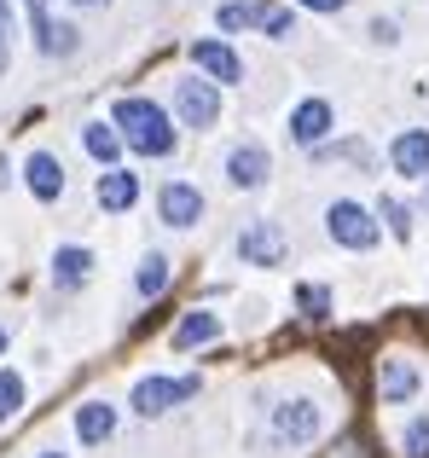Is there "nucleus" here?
I'll return each instance as SVG.
<instances>
[{
  "mask_svg": "<svg viewBox=\"0 0 429 458\" xmlns=\"http://www.w3.org/2000/svg\"><path fill=\"white\" fill-rule=\"evenodd\" d=\"M284 233L279 221H249L244 233H238V256H244V267H279L284 261Z\"/></svg>",
  "mask_w": 429,
  "mask_h": 458,
  "instance_id": "5",
  "label": "nucleus"
},
{
  "mask_svg": "<svg viewBox=\"0 0 429 458\" xmlns=\"http://www.w3.org/2000/svg\"><path fill=\"white\" fill-rule=\"evenodd\" d=\"M424 209H429V186H424Z\"/></svg>",
  "mask_w": 429,
  "mask_h": 458,
  "instance_id": "33",
  "label": "nucleus"
},
{
  "mask_svg": "<svg viewBox=\"0 0 429 458\" xmlns=\"http://www.w3.org/2000/svg\"><path fill=\"white\" fill-rule=\"evenodd\" d=\"M76 6H105V0H76Z\"/></svg>",
  "mask_w": 429,
  "mask_h": 458,
  "instance_id": "30",
  "label": "nucleus"
},
{
  "mask_svg": "<svg viewBox=\"0 0 429 458\" xmlns=\"http://www.w3.org/2000/svg\"><path fill=\"white\" fill-rule=\"evenodd\" d=\"M111 123H116V134H122L128 146L146 151V157H169V151H174V123H169V111H163L157 99H139V93H128V99H116Z\"/></svg>",
  "mask_w": 429,
  "mask_h": 458,
  "instance_id": "1",
  "label": "nucleus"
},
{
  "mask_svg": "<svg viewBox=\"0 0 429 458\" xmlns=\"http://www.w3.org/2000/svg\"><path fill=\"white\" fill-rule=\"evenodd\" d=\"M261 30H267L273 41H284V35H296V18H290V12L279 6V12H267V23H261Z\"/></svg>",
  "mask_w": 429,
  "mask_h": 458,
  "instance_id": "27",
  "label": "nucleus"
},
{
  "mask_svg": "<svg viewBox=\"0 0 429 458\" xmlns=\"http://www.w3.org/2000/svg\"><path fill=\"white\" fill-rule=\"evenodd\" d=\"M12 30H18V18H12V0H0V70L12 64Z\"/></svg>",
  "mask_w": 429,
  "mask_h": 458,
  "instance_id": "26",
  "label": "nucleus"
},
{
  "mask_svg": "<svg viewBox=\"0 0 429 458\" xmlns=\"http://www.w3.org/2000/svg\"><path fill=\"white\" fill-rule=\"evenodd\" d=\"M23 180H29V191H35L41 203H53L58 191H64V163H58L53 151H35L29 163H23Z\"/></svg>",
  "mask_w": 429,
  "mask_h": 458,
  "instance_id": "14",
  "label": "nucleus"
},
{
  "mask_svg": "<svg viewBox=\"0 0 429 458\" xmlns=\"http://www.w3.org/2000/svg\"><path fill=\"white\" fill-rule=\"evenodd\" d=\"M296 6H307V12H342L349 0H296Z\"/></svg>",
  "mask_w": 429,
  "mask_h": 458,
  "instance_id": "28",
  "label": "nucleus"
},
{
  "mask_svg": "<svg viewBox=\"0 0 429 458\" xmlns=\"http://www.w3.org/2000/svg\"><path fill=\"white\" fill-rule=\"evenodd\" d=\"M186 53H192V64L204 70L214 88H232V81H244V58H238L226 41H192Z\"/></svg>",
  "mask_w": 429,
  "mask_h": 458,
  "instance_id": "6",
  "label": "nucleus"
},
{
  "mask_svg": "<svg viewBox=\"0 0 429 458\" xmlns=\"http://www.w3.org/2000/svg\"><path fill=\"white\" fill-rule=\"evenodd\" d=\"M41 458H64V453H41Z\"/></svg>",
  "mask_w": 429,
  "mask_h": 458,
  "instance_id": "32",
  "label": "nucleus"
},
{
  "mask_svg": "<svg viewBox=\"0 0 429 458\" xmlns=\"http://www.w3.org/2000/svg\"><path fill=\"white\" fill-rule=\"evenodd\" d=\"M389 163H395V174H407V180H429V128H407V134H395Z\"/></svg>",
  "mask_w": 429,
  "mask_h": 458,
  "instance_id": "9",
  "label": "nucleus"
},
{
  "mask_svg": "<svg viewBox=\"0 0 429 458\" xmlns=\"http://www.w3.org/2000/svg\"><path fill=\"white\" fill-rule=\"evenodd\" d=\"M325 233L337 238L342 250H372L377 238H383V226H377V215L366 209V203H354V198H337L325 209Z\"/></svg>",
  "mask_w": 429,
  "mask_h": 458,
  "instance_id": "2",
  "label": "nucleus"
},
{
  "mask_svg": "<svg viewBox=\"0 0 429 458\" xmlns=\"http://www.w3.org/2000/svg\"><path fill=\"white\" fill-rule=\"evenodd\" d=\"M226 180H232L238 191H256V186H267V146H256V140L232 146V151H226Z\"/></svg>",
  "mask_w": 429,
  "mask_h": 458,
  "instance_id": "8",
  "label": "nucleus"
},
{
  "mask_svg": "<svg viewBox=\"0 0 429 458\" xmlns=\"http://www.w3.org/2000/svg\"><path fill=\"white\" fill-rule=\"evenodd\" d=\"M81 146H88V157H99V163H116L128 140L116 134V123L111 128H105V123H88V128H81Z\"/></svg>",
  "mask_w": 429,
  "mask_h": 458,
  "instance_id": "17",
  "label": "nucleus"
},
{
  "mask_svg": "<svg viewBox=\"0 0 429 458\" xmlns=\"http://www.w3.org/2000/svg\"><path fill=\"white\" fill-rule=\"evenodd\" d=\"M76 436L88 441V447L111 441V436H116V406H111V401H88V406H76Z\"/></svg>",
  "mask_w": 429,
  "mask_h": 458,
  "instance_id": "15",
  "label": "nucleus"
},
{
  "mask_svg": "<svg viewBox=\"0 0 429 458\" xmlns=\"http://www.w3.org/2000/svg\"><path fill=\"white\" fill-rule=\"evenodd\" d=\"M174 111H181L186 128H209L214 116H221V88H214L209 76H192L174 88Z\"/></svg>",
  "mask_w": 429,
  "mask_h": 458,
  "instance_id": "4",
  "label": "nucleus"
},
{
  "mask_svg": "<svg viewBox=\"0 0 429 458\" xmlns=\"http://www.w3.org/2000/svg\"><path fill=\"white\" fill-rule=\"evenodd\" d=\"M0 354H6V331H0Z\"/></svg>",
  "mask_w": 429,
  "mask_h": 458,
  "instance_id": "31",
  "label": "nucleus"
},
{
  "mask_svg": "<svg viewBox=\"0 0 429 458\" xmlns=\"http://www.w3.org/2000/svg\"><path fill=\"white\" fill-rule=\"evenodd\" d=\"M23 6H29V18H35V23L46 18V0H23Z\"/></svg>",
  "mask_w": 429,
  "mask_h": 458,
  "instance_id": "29",
  "label": "nucleus"
},
{
  "mask_svg": "<svg viewBox=\"0 0 429 458\" xmlns=\"http://www.w3.org/2000/svg\"><path fill=\"white\" fill-rule=\"evenodd\" d=\"M93 198H99V209H111V215L134 209V198H139V174H128V168H105L99 186H93Z\"/></svg>",
  "mask_w": 429,
  "mask_h": 458,
  "instance_id": "13",
  "label": "nucleus"
},
{
  "mask_svg": "<svg viewBox=\"0 0 429 458\" xmlns=\"http://www.w3.org/2000/svg\"><path fill=\"white\" fill-rule=\"evenodd\" d=\"M214 336H221V319H214L209 308H192L181 325H174V348H204Z\"/></svg>",
  "mask_w": 429,
  "mask_h": 458,
  "instance_id": "16",
  "label": "nucleus"
},
{
  "mask_svg": "<svg viewBox=\"0 0 429 458\" xmlns=\"http://www.w3.org/2000/svg\"><path fill=\"white\" fill-rule=\"evenodd\" d=\"M18 412H23V377L18 371H0V424H12Z\"/></svg>",
  "mask_w": 429,
  "mask_h": 458,
  "instance_id": "22",
  "label": "nucleus"
},
{
  "mask_svg": "<svg viewBox=\"0 0 429 458\" xmlns=\"http://www.w3.org/2000/svg\"><path fill=\"white\" fill-rule=\"evenodd\" d=\"M319 424H325V418H319L314 401H284L279 412H273V429H279L284 441H296V447H302V441H314Z\"/></svg>",
  "mask_w": 429,
  "mask_h": 458,
  "instance_id": "10",
  "label": "nucleus"
},
{
  "mask_svg": "<svg viewBox=\"0 0 429 458\" xmlns=\"http://www.w3.org/2000/svg\"><path fill=\"white\" fill-rule=\"evenodd\" d=\"M198 394V377H139L134 383V412L139 418H163L169 406L192 401Z\"/></svg>",
  "mask_w": 429,
  "mask_h": 458,
  "instance_id": "3",
  "label": "nucleus"
},
{
  "mask_svg": "<svg viewBox=\"0 0 429 458\" xmlns=\"http://www.w3.org/2000/svg\"><path fill=\"white\" fill-rule=\"evenodd\" d=\"M214 23H221V30H256V23H267V12L249 6V0H226V6L214 12Z\"/></svg>",
  "mask_w": 429,
  "mask_h": 458,
  "instance_id": "21",
  "label": "nucleus"
},
{
  "mask_svg": "<svg viewBox=\"0 0 429 458\" xmlns=\"http://www.w3.org/2000/svg\"><path fill=\"white\" fill-rule=\"evenodd\" d=\"M377 389H383V406H407L418 394V366L412 360H383L377 366Z\"/></svg>",
  "mask_w": 429,
  "mask_h": 458,
  "instance_id": "12",
  "label": "nucleus"
},
{
  "mask_svg": "<svg viewBox=\"0 0 429 458\" xmlns=\"http://www.w3.org/2000/svg\"><path fill=\"white\" fill-rule=\"evenodd\" d=\"M377 215L389 221V233H395V238H412V209L400 198H383V203H377Z\"/></svg>",
  "mask_w": 429,
  "mask_h": 458,
  "instance_id": "23",
  "label": "nucleus"
},
{
  "mask_svg": "<svg viewBox=\"0 0 429 458\" xmlns=\"http://www.w3.org/2000/svg\"><path fill=\"white\" fill-rule=\"evenodd\" d=\"M88 267H93V256H88L81 244H64V250L53 256V279H58V284H81V279H88Z\"/></svg>",
  "mask_w": 429,
  "mask_h": 458,
  "instance_id": "18",
  "label": "nucleus"
},
{
  "mask_svg": "<svg viewBox=\"0 0 429 458\" xmlns=\"http://www.w3.org/2000/svg\"><path fill=\"white\" fill-rule=\"evenodd\" d=\"M35 35H41V53L46 58H70V53H76V30H70V23L41 18V23H35Z\"/></svg>",
  "mask_w": 429,
  "mask_h": 458,
  "instance_id": "19",
  "label": "nucleus"
},
{
  "mask_svg": "<svg viewBox=\"0 0 429 458\" xmlns=\"http://www.w3.org/2000/svg\"><path fill=\"white\" fill-rule=\"evenodd\" d=\"M400 453H407V458H429V418H412V424H407Z\"/></svg>",
  "mask_w": 429,
  "mask_h": 458,
  "instance_id": "25",
  "label": "nucleus"
},
{
  "mask_svg": "<svg viewBox=\"0 0 429 458\" xmlns=\"http://www.w3.org/2000/svg\"><path fill=\"white\" fill-rule=\"evenodd\" d=\"M331 123H337V111H331L325 99H302L290 111V140L296 146H319V140L331 134Z\"/></svg>",
  "mask_w": 429,
  "mask_h": 458,
  "instance_id": "11",
  "label": "nucleus"
},
{
  "mask_svg": "<svg viewBox=\"0 0 429 458\" xmlns=\"http://www.w3.org/2000/svg\"><path fill=\"white\" fill-rule=\"evenodd\" d=\"M157 215L169 226H198V221H204V191L186 186V180H169V186L157 191Z\"/></svg>",
  "mask_w": 429,
  "mask_h": 458,
  "instance_id": "7",
  "label": "nucleus"
},
{
  "mask_svg": "<svg viewBox=\"0 0 429 458\" xmlns=\"http://www.w3.org/2000/svg\"><path fill=\"white\" fill-rule=\"evenodd\" d=\"M296 302H302L307 319H331V291H325V284H302V291H296Z\"/></svg>",
  "mask_w": 429,
  "mask_h": 458,
  "instance_id": "24",
  "label": "nucleus"
},
{
  "mask_svg": "<svg viewBox=\"0 0 429 458\" xmlns=\"http://www.w3.org/2000/svg\"><path fill=\"white\" fill-rule=\"evenodd\" d=\"M134 284H139V296H163V291H169V256H157V250H151V256L139 261Z\"/></svg>",
  "mask_w": 429,
  "mask_h": 458,
  "instance_id": "20",
  "label": "nucleus"
}]
</instances>
